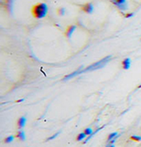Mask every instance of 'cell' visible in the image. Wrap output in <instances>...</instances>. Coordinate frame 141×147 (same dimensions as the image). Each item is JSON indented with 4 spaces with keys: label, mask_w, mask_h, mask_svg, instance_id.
I'll return each mask as SVG.
<instances>
[{
    "label": "cell",
    "mask_w": 141,
    "mask_h": 147,
    "mask_svg": "<svg viewBox=\"0 0 141 147\" xmlns=\"http://www.w3.org/2000/svg\"><path fill=\"white\" fill-rule=\"evenodd\" d=\"M110 59H111V56H109V57H104V58H102L101 60H100V61H98V62H96V63L91 64V65L87 66V67H86V69H83V70H82V68L80 67L78 71H74V72H72V73L67 75V76H65V78H63V80H65H65H67V79H70V78H73V77H75V76H77V75L82 74V73H84V72L93 71H95V70H99V69L103 68L104 66L110 61Z\"/></svg>",
    "instance_id": "6da1fadb"
},
{
    "label": "cell",
    "mask_w": 141,
    "mask_h": 147,
    "mask_svg": "<svg viewBox=\"0 0 141 147\" xmlns=\"http://www.w3.org/2000/svg\"><path fill=\"white\" fill-rule=\"evenodd\" d=\"M32 15L36 19H43L48 13V5L44 3H38L34 5L32 10Z\"/></svg>",
    "instance_id": "7a4b0ae2"
},
{
    "label": "cell",
    "mask_w": 141,
    "mask_h": 147,
    "mask_svg": "<svg viewBox=\"0 0 141 147\" xmlns=\"http://www.w3.org/2000/svg\"><path fill=\"white\" fill-rule=\"evenodd\" d=\"M114 5L121 11H126L128 9V3L126 0H113Z\"/></svg>",
    "instance_id": "3957f363"
},
{
    "label": "cell",
    "mask_w": 141,
    "mask_h": 147,
    "mask_svg": "<svg viewBox=\"0 0 141 147\" xmlns=\"http://www.w3.org/2000/svg\"><path fill=\"white\" fill-rule=\"evenodd\" d=\"M81 10L86 12V13H88V14H90L94 11V5L91 4V3H87V4H85L81 6Z\"/></svg>",
    "instance_id": "277c9868"
},
{
    "label": "cell",
    "mask_w": 141,
    "mask_h": 147,
    "mask_svg": "<svg viewBox=\"0 0 141 147\" xmlns=\"http://www.w3.org/2000/svg\"><path fill=\"white\" fill-rule=\"evenodd\" d=\"M75 30H76V26H73V25L69 26L68 28H67V29H66V31H65V35H66V37H67V38H71L72 35V34H73V32H74Z\"/></svg>",
    "instance_id": "5b68a950"
},
{
    "label": "cell",
    "mask_w": 141,
    "mask_h": 147,
    "mask_svg": "<svg viewBox=\"0 0 141 147\" xmlns=\"http://www.w3.org/2000/svg\"><path fill=\"white\" fill-rule=\"evenodd\" d=\"M122 67L124 70H128L131 67V59L130 58H125L122 62Z\"/></svg>",
    "instance_id": "8992f818"
},
{
    "label": "cell",
    "mask_w": 141,
    "mask_h": 147,
    "mask_svg": "<svg viewBox=\"0 0 141 147\" xmlns=\"http://www.w3.org/2000/svg\"><path fill=\"white\" fill-rule=\"evenodd\" d=\"M26 123H27V119H26V117H24V116L20 117V118L18 120V127H19L20 129H22V128L25 126Z\"/></svg>",
    "instance_id": "52a82bcc"
},
{
    "label": "cell",
    "mask_w": 141,
    "mask_h": 147,
    "mask_svg": "<svg viewBox=\"0 0 141 147\" xmlns=\"http://www.w3.org/2000/svg\"><path fill=\"white\" fill-rule=\"evenodd\" d=\"M117 135H118V133H117V132H113V133H111V134L109 136V138H108V143H109V142L111 141V143L113 144V143H114V141H115V139L117 138Z\"/></svg>",
    "instance_id": "ba28073f"
},
{
    "label": "cell",
    "mask_w": 141,
    "mask_h": 147,
    "mask_svg": "<svg viewBox=\"0 0 141 147\" xmlns=\"http://www.w3.org/2000/svg\"><path fill=\"white\" fill-rule=\"evenodd\" d=\"M20 140H21V141H24L25 139H26V136H25V133H24V131L23 130H19L18 131V133H17V136H16Z\"/></svg>",
    "instance_id": "9c48e42d"
},
{
    "label": "cell",
    "mask_w": 141,
    "mask_h": 147,
    "mask_svg": "<svg viewBox=\"0 0 141 147\" xmlns=\"http://www.w3.org/2000/svg\"><path fill=\"white\" fill-rule=\"evenodd\" d=\"M86 137V135L85 134L84 132H83V133H80V134H79L78 137H77V141H81V140H83Z\"/></svg>",
    "instance_id": "30bf717a"
},
{
    "label": "cell",
    "mask_w": 141,
    "mask_h": 147,
    "mask_svg": "<svg viewBox=\"0 0 141 147\" xmlns=\"http://www.w3.org/2000/svg\"><path fill=\"white\" fill-rule=\"evenodd\" d=\"M84 133L86 135V136H91L93 134V129H90V128H87L84 130Z\"/></svg>",
    "instance_id": "8fae6325"
},
{
    "label": "cell",
    "mask_w": 141,
    "mask_h": 147,
    "mask_svg": "<svg viewBox=\"0 0 141 147\" xmlns=\"http://www.w3.org/2000/svg\"><path fill=\"white\" fill-rule=\"evenodd\" d=\"M131 139L133 140V141L140 142L141 141V137H139V136H132L131 137Z\"/></svg>",
    "instance_id": "7c38bea8"
},
{
    "label": "cell",
    "mask_w": 141,
    "mask_h": 147,
    "mask_svg": "<svg viewBox=\"0 0 141 147\" xmlns=\"http://www.w3.org/2000/svg\"><path fill=\"white\" fill-rule=\"evenodd\" d=\"M13 139H14V137L13 136H10V137H8V138H5V143H11L12 141H13Z\"/></svg>",
    "instance_id": "4fadbf2b"
},
{
    "label": "cell",
    "mask_w": 141,
    "mask_h": 147,
    "mask_svg": "<svg viewBox=\"0 0 141 147\" xmlns=\"http://www.w3.org/2000/svg\"><path fill=\"white\" fill-rule=\"evenodd\" d=\"M57 13L60 16H63V14H65V8H59L57 10Z\"/></svg>",
    "instance_id": "5bb4252c"
},
{
    "label": "cell",
    "mask_w": 141,
    "mask_h": 147,
    "mask_svg": "<svg viewBox=\"0 0 141 147\" xmlns=\"http://www.w3.org/2000/svg\"><path fill=\"white\" fill-rule=\"evenodd\" d=\"M133 15H134L133 13H129V14H127L125 17H126V18H131V17H132Z\"/></svg>",
    "instance_id": "9a60e30c"
}]
</instances>
